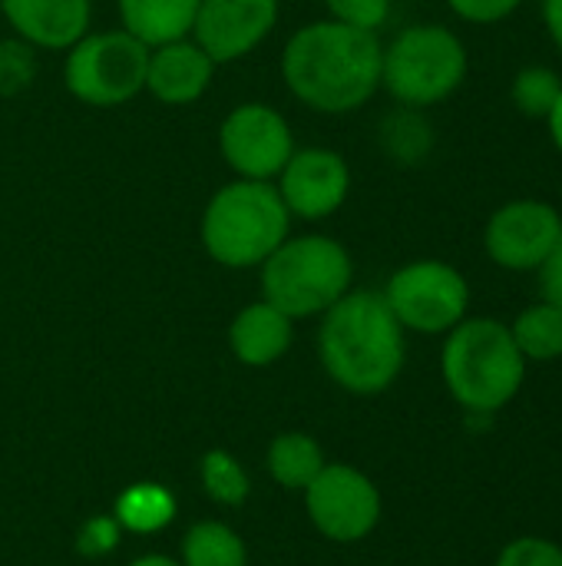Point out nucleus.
<instances>
[{
  "instance_id": "1a4fd4ad",
  "label": "nucleus",
  "mask_w": 562,
  "mask_h": 566,
  "mask_svg": "<svg viewBox=\"0 0 562 566\" xmlns=\"http://www.w3.org/2000/svg\"><path fill=\"white\" fill-rule=\"evenodd\" d=\"M311 524L335 544L364 541L381 521V491L351 464H325L305 488Z\"/></svg>"
},
{
  "instance_id": "7ed1b4c3",
  "label": "nucleus",
  "mask_w": 562,
  "mask_h": 566,
  "mask_svg": "<svg viewBox=\"0 0 562 566\" xmlns=\"http://www.w3.org/2000/svg\"><path fill=\"white\" fill-rule=\"evenodd\" d=\"M441 375L460 408L470 415H497L520 395L527 358L520 355L510 325L497 318H464L447 332Z\"/></svg>"
},
{
  "instance_id": "ddd939ff",
  "label": "nucleus",
  "mask_w": 562,
  "mask_h": 566,
  "mask_svg": "<svg viewBox=\"0 0 562 566\" xmlns=\"http://www.w3.org/2000/svg\"><path fill=\"white\" fill-rule=\"evenodd\" d=\"M278 23V0H202L195 13V43L209 60L232 63L248 56Z\"/></svg>"
},
{
  "instance_id": "6e6552de",
  "label": "nucleus",
  "mask_w": 562,
  "mask_h": 566,
  "mask_svg": "<svg viewBox=\"0 0 562 566\" xmlns=\"http://www.w3.org/2000/svg\"><path fill=\"white\" fill-rule=\"evenodd\" d=\"M401 328L417 335H447L467 318L470 282L444 259H417L401 265L381 292Z\"/></svg>"
},
{
  "instance_id": "cd10ccee",
  "label": "nucleus",
  "mask_w": 562,
  "mask_h": 566,
  "mask_svg": "<svg viewBox=\"0 0 562 566\" xmlns=\"http://www.w3.org/2000/svg\"><path fill=\"white\" fill-rule=\"evenodd\" d=\"M523 0H447V7L467 20V23H477V27H490V23H500L507 20L510 13L520 10Z\"/></svg>"
},
{
  "instance_id": "4be33fe9",
  "label": "nucleus",
  "mask_w": 562,
  "mask_h": 566,
  "mask_svg": "<svg viewBox=\"0 0 562 566\" xmlns=\"http://www.w3.org/2000/svg\"><path fill=\"white\" fill-rule=\"evenodd\" d=\"M562 93V76L553 66H523L510 83L513 106L530 119H547Z\"/></svg>"
},
{
  "instance_id": "2f4dec72",
  "label": "nucleus",
  "mask_w": 562,
  "mask_h": 566,
  "mask_svg": "<svg viewBox=\"0 0 562 566\" xmlns=\"http://www.w3.org/2000/svg\"><path fill=\"white\" fill-rule=\"evenodd\" d=\"M129 566H182V564H176V560H169V557H139V560H132Z\"/></svg>"
},
{
  "instance_id": "6ab92c4d",
  "label": "nucleus",
  "mask_w": 562,
  "mask_h": 566,
  "mask_svg": "<svg viewBox=\"0 0 562 566\" xmlns=\"http://www.w3.org/2000/svg\"><path fill=\"white\" fill-rule=\"evenodd\" d=\"M510 335L527 361H556L562 358V308L540 298L513 318Z\"/></svg>"
},
{
  "instance_id": "2eb2a0df",
  "label": "nucleus",
  "mask_w": 562,
  "mask_h": 566,
  "mask_svg": "<svg viewBox=\"0 0 562 566\" xmlns=\"http://www.w3.org/2000/svg\"><path fill=\"white\" fill-rule=\"evenodd\" d=\"M215 63L195 40H176L149 50L146 63V90L166 106L195 103L212 83Z\"/></svg>"
},
{
  "instance_id": "5701e85b",
  "label": "nucleus",
  "mask_w": 562,
  "mask_h": 566,
  "mask_svg": "<svg viewBox=\"0 0 562 566\" xmlns=\"http://www.w3.org/2000/svg\"><path fill=\"white\" fill-rule=\"evenodd\" d=\"M172 514H176V504H172V497L166 494V488H149V484H142V488H129V491L119 497V521H123L126 527L139 531V534L169 524Z\"/></svg>"
},
{
  "instance_id": "9d476101",
  "label": "nucleus",
  "mask_w": 562,
  "mask_h": 566,
  "mask_svg": "<svg viewBox=\"0 0 562 566\" xmlns=\"http://www.w3.org/2000/svg\"><path fill=\"white\" fill-rule=\"evenodd\" d=\"M219 149L238 179L268 182L291 159L295 143H291V129H288L285 116L278 109H272L265 103H242L222 119Z\"/></svg>"
},
{
  "instance_id": "c85d7f7f",
  "label": "nucleus",
  "mask_w": 562,
  "mask_h": 566,
  "mask_svg": "<svg viewBox=\"0 0 562 566\" xmlns=\"http://www.w3.org/2000/svg\"><path fill=\"white\" fill-rule=\"evenodd\" d=\"M537 279H540V295L543 302L562 308V232L553 245V252L543 259V265L537 269Z\"/></svg>"
},
{
  "instance_id": "dca6fc26",
  "label": "nucleus",
  "mask_w": 562,
  "mask_h": 566,
  "mask_svg": "<svg viewBox=\"0 0 562 566\" xmlns=\"http://www.w3.org/2000/svg\"><path fill=\"white\" fill-rule=\"evenodd\" d=\"M229 345L242 365H275L291 348V318L272 302H255L232 318Z\"/></svg>"
},
{
  "instance_id": "39448f33",
  "label": "nucleus",
  "mask_w": 562,
  "mask_h": 566,
  "mask_svg": "<svg viewBox=\"0 0 562 566\" xmlns=\"http://www.w3.org/2000/svg\"><path fill=\"white\" fill-rule=\"evenodd\" d=\"M354 265L348 249L331 235L285 239L262 262L265 302L282 308L291 322L325 315L341 295L351 292Z\"/></svg>"
},
{
  "instance_id": "f8f14e48",
  "label": "nucleus",
  "mask_w": 562,
  "mask_h": 566,
  "mask_svg": "<svg viewBox=\"0 0 562 566\" xmlns=\"http://www.w3.org/2000/svg\"><path fill=\"white\" fill-rule=\"evenodd\" d=\"M278 196L285 209L298 219H328L335 216L351 192V169L341 153L308 146L295 149L285 169L278 172Z\"/></svg>"
},
{
  "instance_id": "4468645a",
  "label": "nucleus",
  "mask_w": 562,
  "mask_h": 566,
  "mask_svg": "<svg viewBox=\"0 0 562 566\" xmlns=\"http://www.w3.org/2000/svg\"><path fill=\"white\" fill-rule=\"evenodd\" d=\"M0 10L20 40L43 50H70L93 17L89 0H0Z\"/></svg>"
},
{
  "instance_id": "423d86ee",
  "label": "nucleus",
  "mask_w": 562,
  "mask_h": 566,
  "mask_svg": "<svg viewBox=\"0 0 562 566\" xmlns=\"http://www.w3.org/2000/svg\"><path fill=\"white\" fill-rule=\"evenodd\" d=\"M470 60L464 40L441 23H414L401 30L381 60V86L401 106H434L454 96L467 80Z\"/></svg>"
},
{
  "instance_id": "0eeeda50",
  "label": "nucleus",
  "mask_w": 562,
  "mask_h": 566,
  "mask_svg": "<svg viewBox=\"0 0 562 566\" xmlns=\"http://www.w3.org/2000/svg\"><path fill=\"white\" fill-rule=\"evenodd\" d=\"M149 46L126 30H103L79 36L63 66L66 90L86 106H123L146 90Z\"/></svg>"
},
{
  "instance_id": "a211bd4d",
  "label": "nucleus",
  "mask_w": 562,
  "mask_h": 566,
  "mask_svg": "<svg viewBox=\"0 0 562 566\" xmlns=\"http://www.w3.org/2000/svg\"><path fill=\"white\" fill-rule=\"evenodd\" d=\"M321 468H325V454L308 434L288 431L278 434L268 448V471L288 491H305L321 474Z\"/></svg>"
},
{
  "instance_id": "b1692460",
  "label": "nucleus",
  "mask_w": 562,
  "mask_h": 566,
  "mask_svg": "<svg viewBox=\"0 0 562 566\" xmlns=\"http://www.w3.org/2000/svg\"><path fill=\"white\" fill-rule=\"evenodd\" d=\"M202 484H205L209 497H215L219 504H229V507H235L248 497V478L235 464V458L225 451H209L202 458Z\"/></svg>"
},
{
  "instance_id": "7c9ffc66",
  "label": "nucleus",
  "mask_w": 562,
  "mask_h": 566,
  "mask_svg": "<svg viewBox=\"0 0 562 566\" xmlns=\"http://www.w3.org/2000/svg\"><path fill=\"white\" fill-rule=\"evenodd\" d=\"M547 129H550V139H553L556 153L562 156V93L560 99H556V106H553L550 116H547Z\"/></svg>"
},
{
  "instance_id": "20e7f679",
  "label": "nucleus",
  "mask_w": 562,
  "mask_h": 566,
  "mask_svg": "<svg viewBox=\"0 0 562 566\" xmlns=\"http://www.w3.org/2000/svg\"><path fill=\"white\" fill-rule=\"evenodd\" d=\"M291 212L275 186L258 179H235L222 186L202 212V245L209 259L225 269L262 265L288 239Z\"/></svg>"
},
{
  "instance_id": "f03ea898",
  "label": "nucleus",
  "mask_w": 562,
  "mask_h": 566,
  "mask_svg": "<svg viewBox=\"0 0 562 566\" xmlns=\"http://www.w3.org/2000/svg\"><path fill=\"white\" fill-rule=\"evenodd\" d=\"M318 355L325 371L351 395L388 391L404 368V328L381 292L341 295L321 322Z\"/></svg>"
},
{
  "instance_id": "c756f323",
  "label": "nucleus",
  "mask_w": 562,
  "mask_h": 566,
  "mask_svg": "<svg viewBox=\"0 0 562 566\" xmlns=\"http://www.w3.org/2000/svg\"><path fill=\"white\" fill-rule=\"evenodd\" d=\"M540 13H543V27L553 40V46L562 53V0H543Z\"/></svg>"
},
{
  "instance_id": "a878e982",
  "label": "nucleus",
  "mask_w": 562,
  "mask_h": 566,
  "mask_svg": "<svg viewBox=\"0 0 562 566\" xmlns=\"http://www.w3.org/2000/svg\"><path fill=\"white\" fill-rule=\"evenodd\" d=\"M391 3L394 0H325L331 20L358 27V30H371V33H378L388 23Z\"/></svg>"
},
{
  "instance_id": "f3484780",
  "label": "nucleus",
  "mask_w": 562,
  "mask_h": 566,
  "mask_svg": "<svg viewBox=\"0 0 562 566\" xmlns=\"http://www.w3.org/2000/svg\"><path fill=\"white\" fill-rule=\"evenodd\" d=\"M199 3L202 0H119V20L126 33L152 50L185 40L195 27Z\"/></svg>"
},
{
  "instance_id": "393cba45",
  "label": "nucleus",
  "mask_w": 562,
  "mask_h": 566,
  "mask_svg": "<svg viewBox=\"0 0 562 566\" xmlns=\"http://www.w3.org/2000/svg\"><path fill=\"white\" fill-rule=\"evenodd\" d=\"M36 46L26 40H0V96H20L36 80Z\"/></svg>"
},
{
  "instance_id": "9b49d317",
  "label": "nucleus",
  "mask_w": 562,
  "mask_h": 566,
  "mask_svg": "<svg viewBox=\"0 0 562 566\" xmlns=\"http://www.w3.org/2000/svg\"><path fill=\"white\" fill-rule=\"evenodd\" d=\"M562 232V216L543 199H510L484 226V249L494 265L507 272H537L553 252Z\"/></svg>"
},
{
  "instance_id": "bb28decb",
  "label": "nucleus",
  "mask_w": 562,
  "mask_h": 566,
  "mask_svg": "<svg viewBox=\"0 0 562 566\" xmlns=\"http://www.w3.org/2000/svg\"><path fill=\"white\" fill-rule=\"evenodd\" d=\"M497 566H562V547L547 537H517L500 551Z\"/></svg>"
},
{
  "instance_id": "f257e3e1",
  "label": "nucleus",
  "mask_w": 562,
  "mask_h": 566,
  "mask_svg": "<svg viewBox=\"0 0 562 566\" xmlns=\"http://www.w3.org/2000/svg\"><path fill=\"white\" fill-rule=\"evenodd\" d=\"M384 43L371 30L315 20L291 33L282 53V80L295 99L318 113H354L381 90Z\"/></svg>"
},
{
  "instance_id": "aec40b11",
  "label": "nucleus",
  "mask_w": 562,
  "mask_h": 566,
  "mask_svg": "<svg viewBox=\"0 0 562 566\" xmlns=\"http://www.w3.org/2000/svg\"><path fill=\"white\" fill-rule=\"evenodd\" d=\"M381 146L401 166H417L434 149V129L427 116L414 106H401L384 116L381 123Z\"/></svg>"
},
{
  "instance_id": "412c9836",
  "label": "nucleus",
  "mask_w": 562,
  "mask_h": 566,
  "mask_svg": "<svg viewBox=\"0 0 562 566\" xmlns=\"http://www.w3.org/2000/svg\"><path fill=\"white\" fill-rule=\"evenodd\" d=\"M182 560V566H245L248 557L242 537L232 527L219 521H202L185 534Z\"/></svg>"
}]
</instances>
